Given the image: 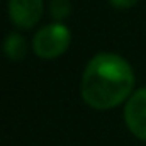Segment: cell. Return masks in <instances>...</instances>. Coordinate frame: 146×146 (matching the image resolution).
Returning <instances> with one entry per match:
<instances>
[{"label":"cell","instance_id":"cell-3","mask_svg":"<svg viewBox=\"0 0 146 146\" xmlns=\"http://www.w3.org/2000/svg\"><path fill=\"white\" fill-rule=\"evenodd\" d=\"M124 122L131 134L146 141V87L136 90L126 102Z\"/></svg>","mask_w":146,"mask_h":146},{"label":"cell","instance_id":"cell-1","mask_svg":"<svg viewBox=\"0 0 146 146\" xmlns=\"http://www.w3.org/2000/svg\"><path fill=\"white\" fill-rule=\"evenodd\" d=\"M134 73L127 60L115 53L95 54L82 75V99L95 110H109L133 95Z\"/></svg>","mask_w":146,"mask_h":146},{"label":"cell","instance_id":"cell-4","mask_svg":"<svg viewBox=\"0 0 146 146\" xmlns=\"http://www.w3.org/2000/svg\"><path fill=\"white\" fill-rule=\"evenodd\" d=\"M9 17L21 29L34 27L42 17V0H9Z\"/></svg>","mask_w":146,"mask_h":146},{"label":"cell","instance_id":"cell-7","mask_svg":"<svg viewBox=\"0 0 146 146\" xmlns=\"http://www.w3.org/2000/svg\"><path fill=\"white\" fill-rule=\"evenodd\" d=\"M139 0H110V5L115 9H131L138 3Z\"/></svg>","mask_w":146,"mask_h":146},{"label":"cell","instance_id":"cell-6","mask_svg":"<svg viewBox=\"0 0 146 146\" xmlns=\"http://www.w3.org/2000/svg\"><path fill=\"white\" fill-rule=\"evenodd\" d=\"M49 12H51V17L56 19L58 22L65 21L70 12H72V2L70 0H51L49 2Z\"/></svg>","mask_w":146,"mask_h":146},{"label":"cell","instance_id":"cell-2","mask_svg":"<svg viewBox=\"0 0 146 146\" xmlns=\"http://www.w3.org/2000/svg\"><path fill=\"white\" fill-rule=\"evenodd\" d=\"M72 42L70 29L61 22H53L44 27H41L34 36L33 49L36 56L42 60H54L61 56Z\"/></svg>","mask_w":146,"mask_h":146},{"label":"cell","instance_id":"cell-5","mask_svg":"<svg viewBox=\"0 0 146 146\" xmlns=\"http://www.w3.org/2000/svg\"><path fill=\"white\" fill-rule=\"evenodd\" d=\"M3 53L12 61H21L27 54V41L19 33H10L3 39Z\"/></svg>","mask_w":146,"mask_h":146}]
</instances>
